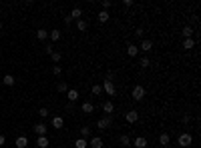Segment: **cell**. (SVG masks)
Segmentation results:
<instances>
[{
  "label": "cell",
  "instance_id": "3957f363",
  "mask_svg": "<svg viewBox=\"0 0 201 148\" xmlns=\"http://www.w3.org/2000/svg\"><path fill=\"white\" fill-rule=\"evenodd\" d=\"M131 96H133L135 102H141V100L145 98V88L141 86V84H137V86L133 88V92H131Z\"/></svg>",
  "mask_w": 201,
  "mask_h": 148
},
{
  "label": "cell",
  "instance_id": "f1b7e54d",
  "mask_svg": "<svg viewBox=\"0 0 201 148\" xmlns=\"http://www.w3.org/2000/svg\"><path fill=\"white\" fill-rule=\"evenodd\" d=\"M119 142H121V144H123V146H125V148H127V146H131V138H129V136H127V134H123V136H121V138H119Z\"/></svg>",
  "mask_w": 201,
  "mask_h": 148
},
{
  "label": "cell",
  "instance_id": "d4e9b609",
  "mask_svg": "<svg viewBox=\"0 0 201 148\" xmlns=\"http://www.w3.org/2000/svg\"><path fill=\"white\" fill-rule=\"evenodd\" d=\"M36 38H38V40H46V38H48V30L38 28V30H36Z\"/></svg>",
  "mask_w": 201,
  "mask_h": 148
},
{
  "label": "cell",
  "instance_id": "6da1fadb",
  "mask_svg": "<svg viewBox=\"0 0 201 148\" xmlns=\"http://www.w3.org/2000/svg\"><path fill=\"white\" fill-rule=\"evenodd\" d=\"M177 144L181 148H189L191 144H193V136H191L189 132H181V134H179V138H177Z\"/></svg>",
  "mask_w": 201,
  "mask_h": 148
},
{
  "label": "cell",
  "instance_id": "e0dca14e",
  "mask_svg": "<svg viewBox=\"0 0 201 148\" xmlns=\"http://www.w3.org/2000/svg\"><path fill=\"white\" fill-rule=\"evenodd\" d=\"M48 144H50V142H48V138H46V136H38L36 138V146L38 148H48Z\"/></svg>",
  "mask_w": 201,
  "mask_h": 148
},
{
  "label": "cell",
  "instance_id": "d6986e66",
  "mask_svg": "<svg viewBox=\"0 0 201 148\" xmlns=\"http://www.w3.org/2000/svg\"><path fill=\"white\" fill-rule=\"evenodd\" d=\"M16 148H28V138L26 136H18L16 138Z\"/></svg>",
  "mask_w": 201,
  "mask_h": 148
},
{
  "label": "cell",
  "instance_id": "4fadbf2b",
  "mask_svg": "<svg viewBox=\"0 0 201 148\" xmlns=\"http://www.w3.org/2000/svg\"><path fill=\"white\" fill-rule=\"evenodd\" d=\"M159 144H161V146H163V148L171 144V136H169V134H167V132H163V134H161V136H159Z\"/></svg>",
  "mask_w": 201,
  "mask_h": 148
},
{
  "label": "cell",
  "instance_id": "7c38bea8",
  "mask_svg": "<svg viewBox=\"0 0 201 148\" xmlns=\"http://www.w3.org/2000/svg\"><path fill=\"white\" fill-rule=\"evenodd\" d=\"M195 44H197L195 38H185V40H183V48H185V50H193Z\"/></svg>",
  "mask_w": 201,
  "mask_h": 148
},
{
  "label": "cell",
  "instance_id": "f546056e",
  "mask_svg": "<svg viewBox=\"0 0 201 148\" xmlns=\"http://www.w3.org/2000/svg\"><path fill=\"white\" fill-rule=\"evenodd\" d=\"M61 58H62L61 52H53V54H50V60H53V62H61Z\"/></svg>",
  "mask_w": 201,
  "mask_h": 148
},
{
  "label": "cell",
  "instance_id": "60d3db41",
  "mask_svg": "<svg viewBox=\"0 0 201 148\" xmlns=\"http://www.w3.org/2000/svg\"><path fill=\"white\" fill-rule=\"evenodd\" d=\"M71 22H72V18H71V16L66 14V16H65V24H71Z\"/></svg>",
  "mask_w": 201,
  "mask_h": 148
},
{
  "label": "cell",
  "instance_id": "30bf717a",
  "mask_svg": "<svg viewBox=\"0 0 201 148\" xmlns=\"http://www.w3.org/2000/svg\"><path fill=\"white\" fill-rule=\"evenodd\" d=\"M103 112H105L107 116H111V112H115V104L111 102V100H107V102H103Z\"/></svg>",
  "mask_w": 201,
  "mask_h": 148
},
{
  "label": "cell",
  "instance_id": "7402d4cb",
  "mask_svg": "<svg viewBox=\"0 0 201 148\" xmlns=\"http://www.w3.org/2000/svg\"><path fill=\"white\" fill-rule=\"evenodd\" d=\"M181 34H183V38H193V28L189 26V24H187V26H183V30H181Z\"/></svg>",
  "mask_w": 201,
  "mask_h": 148
},
{
  "label": "cell",
  "instance_id": "4dcf8cb0",
  "mask_svg": "<svg viewBox=\"0 0 201 148\" xmlns=\"http://www.w3.org/2000/svg\"><path fill=\"white\" fill-rule=\"evenodd\" d=\"M101 92H103V86H101V84H93V94L99 96Z\"/></svg>",
  "mask_w": 201,
  "mask_h": 148
},
{
  "label": "cell",
  "instance_id": "2e32d148",
  "mask_svg": "<svg viewBox=\"0 0 201 148\" xmlns=\"http://www.w3.org/2000/svg\"><path fill=\"white\" fill-rule=\"evenodd\" d=\"M127 54H129L131 58H135L137 54H139V46H137V44H129V46H127Z\"/></svg>",
  "mask_w": 201,
  "mask_h": 148
},
{
  "label": "cell",
  "instance_id": "f35d334b",
  "mask_svg": "<svg viewBox=\"0 0 201 148\" xmlns=\"http://www.w3.org/2000/svg\"><path fill=\"white\" fill-rule=\"evenodd\" d=\"M181 120H183V122H189V120H191V116H189V114H183Z\"/></svg>",
  "mask_w": 201,
  "mask_h": 148
},
{
  "label": "cell",
  "instance_id": "7a4b0ae2",
  "mask_svg": "<svg viewBox=\"0 0 201 148\" xmlns=\"http://www.w3.org/2000/svg\"><path fill=\"white\" fill-rule=\"evenodd\" d=\"M103 90H105L109 96H115V94H117V86H115V82L111 78H107L105 82H103Z\"/></svg>",
  "mask_w": 201,
  "mask_h": 148
},
{
  "label": "cell",
  "instance_id": "e575fe53",
  "mask_svg": "<svg viewBox=\"0 0 201 148\" xmlns=\"http://www.w3.org/2000/svg\"><path fill=\"white\" fill-rule=\"evenodd\" d=\"M149 64H151L149 58H141V68H149Z\"/></svg>",
  "mask_w": 201,
  "mask_h": 148
},
{
  "label": "cell",
  "instance_id": "b9f144b4",
  "mask_svg": "<svg viewBox=\"0 0 201 148\" xmlns=\"http://www.w3.org/2000/svg\"><path fill=\"white\" fill-rule=\"evenodd\" d=\"M165 148H175V146H171V144H169V146H165Z\"/></svg>",
  "mask_w": 201,
  "mask_h": 148
},
{
  "label": "cell",
  "instance_id": "277c9868",
  "mask_svg": "<svg viewBox=\"0 0 201 148\" xmlns=\"http://www.w3.org/2000/svg\"><path fill=\"white\" fill-rule=\"evenodd\" d=\"M111 124H113V116H103V118H99V122H97V128L99 130H107Z\"/></svg>",
  "mask_w": 201,
  "mask_h": 148
},
{
  "label": "cell",
  "instance_id": "8fae6325",
  "mask_svg": "<svg viewBox=\"0 0 201 148\" xmlns=\"http://www.w3.org/2000/svg\"><path fill=\"white\" fill-rule=\"evenodd\" d=\"M139 50H141V52H149V50H153V42L151 40H141Z\"/></svg>",
  "mask_w": 201,
  "mask_h": 148
},
{
  "label": "cell",
  "instance_id": "d6a6232c",
  "mask_svg": "<svg viewBox=\"0 0 201 148\" xmlns=\"http://www.w3.org/2000/svg\"><path fill=\"white\" fill-rule=\"evenodd\" d=\"M61 72H62V66H58V64H54V66H53V74H57V76H61Z\"/></svg>",
  "mask_w": 201,
  "mask_h": 148
},
{
  "label": "cell",
  "instance_id": "ba28073f",
  "mask_svg": "<svg viewBox=\"0 0 201 148\" xmlns=\"http://www.w3.org/2000/svg\"><path fill=\"white\" fill-rule=\"evenodd\" d=\"M89 146L91 148H103V138L101 136H91V140H89Z\"/></svg>",
  "mask_w": 201,
  "mask_h": 148
},
{
  "label": "cell",
  "instance_id": "44dd1931",
  "mask_svg": "<svg viewBox=\"0 0 201 148\" xmlns=\"http://www.w3.org/2000/svg\"><path fill=\"white\" fill-rule=\"evenodd\" d=\"M14 82H16V78L12 74H6L2 78V84H4V86H14Z\"/></svg>",
  "mask_w": 201,
  "mask_h": 148
},
{
  "label": "cell",
  "instance_id": "5b68a950",
  "mask_svg": "<svg viewBox=\"0 0 201 148\" xmlns=\"http://www.w3.org/2000/svg\"><path fill=\"white\" fill-rule=\"evenodd\" d=\"M32 130L38 134V136H46V132H48V126H46L44 122H38V124L32 126Z\"/></svg>",
  "mask_w": 201,
  "mask_h": 148
},
{
  "label": "cell",
  "instance_id": "1f68e13d",
  "mask_svg": "<svg viewBox=\"0 0 201 148\" xmlns=\"http://www.w3.org/2000/svg\"><path fill=\"white\" fill-rule=\"evenodd\" d=\"M48 114H50V112H48V108H44V106H42V108H40V110H38V116H40V118H42V120H44V118H46V116H48Z\"/></svg>",
  "mask_w": 201,
  "mask_h": 148
},
{
  "label": "cell",
  "instance_id": "74e56055",
  "mask_svg": "<svg viewBox=\"0 0 201 148\" xmlns=\"http://www.w3.org/2000/svg\"><path fill=\"white\" fill-rule=\"evenodd\" d=\"M123 6H125V8H131V6H133V0H125V2H123Z\"/></svg>",
  "mask_w": 201,
  "mask_h": 148
},
{
  "label": "cell",
  "instance_id": "484cf974",
  "mask_svg": "<svg viewBox=\"0 0 201 148\" xmlns=\"http://www.w3.org/2000/svg\"><path fill=\"white\" fill-rule=\"evenodd\" d=\"M57 90L61 92V94H66V92H68V84H66V82H62V80H61V82L57 84Z\"/></svg>",
  "mask_w": 201,
  "mask_h": 148
},
{
  "label": "cell",
  "instance_id": "8d00e7d4",
  "mask_svg": "<svg viewBox=\"0 0 201 148\" xmlns=\"http://www.w3.org/2000/svg\"><path fill=\"white\" fill-rule=\"evenodd\" d=\"M44 52H46V54H53V52H54V50H53V44H46V46H44Z\"/></svg>",
  "mask_w": 201,
  "mask_h": 148
},
{
  "label": "cell",
  "instance_id": "9a60e30c",
  "mask_svg": "<svg viewBox=\"0 0 201 148\" xmlns=\"http://www.w3.org/2000/svg\"><path fill=\"white\" fill-rule=\"evenodd\" d=\"M68 16H71L72 20H80V16H83V10H80L79 6H75V8L71 10V14H68Z\"/></svg>",
  "mask_w": 201,
  "mask_h": 148
},
{
  "label": "cell",
  "instance_id": "cb8c5ba5",
  "mask_svg": "<svg viewBox=\"0 0 201 148\" xmlns=\"http://www.w3.org/2000/svg\"><path fill=\"white\" fill-rule=\"evenodd\" d=\"M87 146H89L87 138H76V140H75V148H87Z\"/></svg>",
  "mask_w": 201,
  "mask_h": 148
},
{
  "label": "cell",
  "instance_id": "83f0119b",
  "mask_svg": "<svg viewBox=\"0 0 201 148\" xmlns=\"http://www.w3.org/2000/svg\"><path fill=\"white\" fill-rule=\"evenodd\" d=\"M80 138H91V126H83L80 128Z\"/></svg>",
  "mask_w": 201,
  "mask_h": 148
},
{
  "label": "cell",
  "instance_id": "ffe728a7",
  "mask_svg": "<svg viewBox=\"0 0 201 148\" xmlns=\"http://www.w3.org/2000/svg\"><path fill=\"white\" fill-rule=\"evenodd\" d=\"M61 36H62L61 30H48V38H50L53 42H58V40H61Z\"/></svg>",
  "mask_w": 201,
  "mask_h": 148
},
{
  "label": "cell",
  "instance_id": "603a6c76",
  "mask_svg": "<svg viewBox=\"0 0 201 148\" xmlns=\"http://www.w3.org/2000/svg\"><path fill=\"white\" fill-rule=\"evenodd\" d=\"M87 28H89L87 20H83V18H80V20H76V30H79V32H85Z\"/></svg>",
  "mask_w": 201,
  "mask_h": 148
},
{
  "label": "cell",
  "instance_id": "8992f818",
  "mask_svg": "<svg viewBox=\"0 0 201 148\" xmlns=\"http://www.w3.org/2000/svg\"><path fill=\"white\" fill-rule=\"evenodd\" d=\"M131 144H133L135 148H147L149 142H147V138H145V136H137L135 140H131Z\"/></svg>",
  "mask_w": 201,
  "mask_h": 148
},
{
  "label": "cell",
  "instance_id": "9c48e42d",
  "mask_svg": "<svg viewBox=\"0 0 201 148\" xmlns=\"http://www.w3.org/2000/svg\"><path fill=\"white\" fill-rule=\"evenodd\" d=\"M66 98H68V102H72V104H75L76 100H79V90H75V88H68Z\"/></svg>",
  "mask_w": 201,
  "mask_h": 148
},
{
  "label": "cell",
  "instance_id": "ac0fdd59",
  "mask_svg": "<svg viewBox=\"0 0 201 148\" xmlns=\"http://www.w3.org/2000/svg\"><path fill=\"white\" fill-rule=\"evenodd\" d=\"M80 110H83L85 114H93V112H95V106H93V102H83Z\"/></svg>",
  "mask_w": 201,
  "mask_h": 148
},
{
  "label": "cell",
  "instance_id": "5bb4252c",
  "mask_svg": "<svg viewBox=\"0 0 201 148\" xmlns=\"http://www.w3.org/2000/svg\"><path fill=\"white\" fill-rule=\"evenodd\" d=\"M65 126V118L62 116H53V128H62Z\"/></svg>",
  "mask_w": 201,
  "mask_h": 148
},
{
  "label": "cell",
  "instance_id": "52a82bcc",
  "mask_svg": "<svg viewBox=\"0 0 201 148\" xmlns=\"http://www.w3.org/2000/svg\"><path fill=\"white\" fill-rule=\"evenodd\" d=\"M125 120L129 122V124H135V122L139 120V112H137V110H129V112H125Z\"/></svg>",
  "mask_w": 201,
  "mask_h": 148
},
{
  "label": "cell",
  "instance_id": "d590c367",
  "mask_svg": "<svg viewBox=\"0 0 201 148\" xmlns=\"http://www.w3.org/2000/svg\"><path fill=\"white\" fill-rule=\"evenodd\" d=\"M135 36H137V38H143V36H145V28H141V26H139V28L135 30Z\"/></svg>",
  "mask_w": 201,
  "mask_h": 148
},
{
  "label": "cell",
  "instance_id": "ab89813d",
  "mask_svg": "<svg viewBox=\"0 0 201 148\" xmlns=\"http://www.w3.org/2000/svg\"><path fill=\"white\" fill-rule=\"evenodd\" d=\"M4 142H6V136H4V134H0V146H4Z\"/></svg>",
  "mask_w": 201,
  "mask_h": 148
},
{
  "label": "cell",
  "instance_id": "836d02e7",
  "mask_svg": "<svg viewBox=\"0 0 201 148\" xmlns=\"http://www.w3.org/2000/svg\"><path fill=\"white\" fill-rule=\"evenodd\" d=\"M101 6H103V10H109V8L113 6V2H111V0H103V4H101Z\"/></svg>",
  "mask_w": 201,
  "mask_h": 148
},
{
  "label": "cell",
  "instance_id": "4316f807",
  "mask_svg": "<svg viewBox=\"0 0 201 148\" xmlns=\"http://www.w3.org/2000/svg\"><path fill=\"white\" fill-rule=\"evenodd\" d=\"M97 18H99V22H109V12H107V10H101L99 14H97Z\"/></svg>",
  "mask_w": 201,
  "mask_h": 148
},
{
  "label": "cell",
  "instance_id": "7bdbcfd3",
  "mask_svg": "<svg viewBox=\"0 0 201 148\" xmlns=\"http://www.w3.org/2000/svg\"><path fill=\"white\" fill-rule=\"evenodd\" d=\"M0 30H2V22H0Z\"/></svg>",
  "mask_w": 201,
  "mask_h": 148
}]
</instances>
